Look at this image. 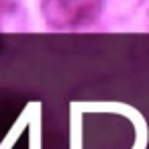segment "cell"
Here are the masks:
<instances>
[{"instance_id": "cell-1", "label": "cell", "mask_w": 149, "mask_h": 149, "mask_svg": "<svg viewBox=\"0 0 149 149\" xmlns=\"http://www.w3.org/2000/svg\"><path fill=\"white\" fill-rule=\"evenodd\" d=\"M104 8V0H43V19L51 29L78 31L94 25Z\"/></svg>"}, {"instance_id": "cell-2", "label": "cell", "mask_w": 149, "mask_h": 149, "mask_svg": "<svg viewBox=\"0 0 149 149\" xmlns=\"http://www.w3.org/2000/svg\"><path fill=\"white\" fill-rule=\"evenodd\" d=\"M23 120H19L17 125H15V129H10L8 131V135L4 137V141L0 143V149H13V145L17 143V139H19V133L23 131V127H25V116H21Z\"/></svg>"}, {"instance_id": "cell-3", "label": "cell", "mask_w": 149, "mask_h": 149, "mask_svg": "<svg viewBox=\"0 0 149 149\" xmlns=\"http://www.w3.org/2000/svg\"><path fill=\"white\" fill-rule=\"evenodd\" d=\"M31 149H41V139H39V125H35V129H33V137H31Z\"/></svg>"}]
</instances>
